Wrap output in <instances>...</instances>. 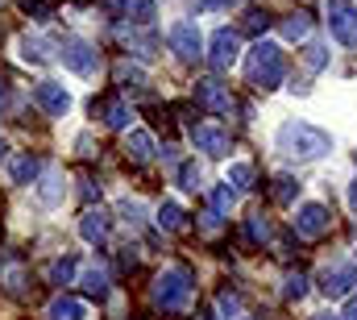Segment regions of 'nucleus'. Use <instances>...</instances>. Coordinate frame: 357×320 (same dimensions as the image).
<instances>
[{"instance_id":"nucleus-1","label":"nucleus","mask_w":357,"mask_h":320,"mask_svg":"<svg viewBox=\"0 0 357 320\" xmlns=\"http://www.w3.org/2000/svg\"><path fill=\"white\" fill-rule=\"evenodd\" d=\"M274 146L287 154V159H299V162H312V159H324L333 154V138L307 121H282L278 133H274Z\"/></svg>"},{"instance_id":"nucleus-2","label":"nucleus","mask_w":357,"mask_h":320,"mask_svg":"<svg viewBox=\"0 0 357 320\" xmlns=\"http://www.w3.org/2000/svg\"><path fill=\"white\" fill-rule=\"evenodd\" d=\"M191 296H195V279H191V270L187 266H162L158 270V279H154V304L162 308V312H178V308H187L191 304Z\"/></svg>"},{"instance_id":"nucleus-3","label":"nucleus","mask_w":357,"mask_h":320,"mask_svg":"<svg viewBox=\"0 0 357 320\" xmlns=\"http://www.w3.org/2000/svg\"><path fill=\"white\" fill-rule=\"evenodd\" d=\"M245 75L254 87H278L282 75H287V63H282V50L274 46V42H258L254 50H250V63H245Z\"/></svg>"},{"instance_id":"nucleus-4","label":"nucleus","mask_w":357,"mask_h":320,"mask_svg":"<svg viewBox=\"0 0 357 320\" xmlns=\"http://www.w3.org/2000/svg\"><path fill=\"white\" fill-rule=\"evenodd\" d=\"M63 67L75 71V75H84V80H91L100 71V50L91 46L88 38H67L63 42Z\"/></svg>"},{"instance_id":"nucleus-5","label":"nucleus","mask_w":357,"mask_h":320,"mask_svg":"<svg viewBox=\"0 0 357 320\" xmlns=\"http://www.w3.org/2000/svg\"><path fill=\"white\" fill-rule=\"evenodd\" d=\"M33 104H38L46 117H67V112H71V92L59 80H38L33 83Z\"/></svg>"},{"instance_id":"nucleus-6","label":"nucleus","mask_w":357,"mask_h":320,"mask_svg":"<svg viewBox=\"0 0 357 320\" xmlns=\"http://www.w3.org/2000/svg\"><path fill=\"white\" fill-rule=\"evenodd\" d=\"M324 13H328V29L337 34V42L357 46V8L354 4H349V0H328Z\"/></svg>"},{"instance_id":"nucleus-7","label":"nucleus","mask_w":357,"mask_h":320,"mask_svg":"<svg viewBox=\"0 0 357 320\" xmlns=\"http://www.w3.org/2000/svg\"><path fill=\"white\" fill-rule=\"evenodd\" d=\"M237 59H241V38H237L233 29H216L212 42H208V63H212L216 71H229Z\"/></svg>"},{"instance_id":"nucleus-8","label":"nucleus","mask_w":357,"mask_h":320,"mask_svg":"<svg viewBox=\"0 0 357 320\" xmlns=\"http://www.w3.org/2000/svg\"><path fill=\"white\" fill-rule=\"evenodd\" d=\"M171 50H175L183 63L204 59V38H199L195 21H178V25H171Z\"/></svg>"},{"instance_id":"nucleus-9","label":"nucleus","mask_w":357,"mask_h":320,"mask_svg":"<svg viewBox=\"0 0 357 320\" xmlns=\"http://www.w3.org/2000/svg\"><path fill=\"white\" fill-rule=\"evenodd\" d=\"M357 283V266L354 262H337V266H324V275H320V291L328 296V300H341V296H349Z\"/></svg>"},{"instance_id":"nucleus-10","label":"nucleus","mask_w":357,"mask_h":320,"mask_svg":"<svg viewBox=\"0 0 357 320\" xmlns=\"http://www.w3.org/2000/svg\"><path fill=\"white\" fill-rule=\"evenodd\" d=\"M328 225H333V212H328L324 204H303V208L295 212V229H299L303 238H320V233H328Z\"/></svg>"},{"instance_id":"nucleus-11","label":"nucleus","mask_w":357,"mask_h":320,"mask_svg":"<svg viewBox=\"0 0 357 320\" xmlns=\"http://www.w3.org/2000/svg\"><path fill=\"white\" fill-rule=\"evenodd\" d=\"M195 104L208 108V112H229L233 96H229V87H225L220 80H199L195 83Z\"/></svg>"},{"instance_id":"nucleus-12","label":"nucleus","mask_w":357,"mask_h":320,"mask_svg":"<svg viewBox=\"0 0 357 320\" xmlns=\"http://www.w3.org/2000/svg\"><path fill=\"white\" fill-rule=\"evenodd\" d=\"M191 142H195V150H204L212 159H220L229 150V133L220 125H191Z\"/></svg>"},{"instance_id":"nucleus-13","label":"nucleus","mask_w":357,"mask_h":320,"mask_svg":"<svg viewBox=\"0 0 357 320\" xmlns=\"http://www.w3.org/2000/svg\"><path fill=\"white\" fill-rule=\"evenodd\" d=\"M108 233H112V217L104 208H88L84 221H79V238L88 245H100V241H108Z\"/></svg>"},{"instance_id":"nucleus-14","label":"nucleus","mask_w":357,"mask_h":320,"mask_svg":"<svg viewBox=\"0 0 357 320\" xmlns=\"http://www.w3.org/2000/svg\"><path fill=\"white\" fill-rule=\"evenodd\" d=\"M17 54H21V63H33V67H46L54 54H50V46L38 38V34H21L17 38Z\"/></svg>"},{"instance_id":"nucleus-15","label":"nucleus","mask_w":357,"mask_h":320,"mask_svg":"<svg viewBox=\"0 0 357 320\" xmlns=\"http://www.w3.org/2000/svg\"><path fill=\"white\" fill-rule=\"evenodd\" d=\"M38 200H42V208H59V204L67 200V179H63L59 170L42 175V183H38Z\"/></svg>"},{"instance_id":"nucleus-16","label":"nucleus","mask_w":357,"mask_h":320,"mask_svg":"<svg viewBox=\"0 0 357 320\" xmlns=\"http://www.w3.org/2000/svg\"><path fill=\"white\" fill-rule=\"evenodd\" d=\"M125 154H129V159H137V162L154 159V154H158L154 133H150V129H129V138H125Z\"/></svg>"},{"instance_id":"nucleus-17","label":"nucleus","mask_w":357,"mask_h":320,"mask_svg":"<svg viewBox=\"0 0 357 320\" xmlns=\"http://www.w3.org/2000/svg\"><path fill=\"white\" fill-rule=\"evenodd\" d=\"M38 175H42V162L33 159V154H17V159H8V170H4L8 183H33Z\"/></svg>"},{"instance_id":"nucleus-18","label":"nucleus","mask_w":357,"mask_h":320,"mask_svg":"<svg viewBox=\"0 0 357 320\" xmlns=\"http://www.w3.org/2000/svg\"><path fill=\"white\" fill-rule=\"evenodd\" d=\"M79 287L100 300V296L108 291V270H104V266H84V270H79Z\"/></svg>"},{"instance_id":"nucleus-19","label":"nucleus","mask_w":357,"mask_h":320,"mask_svg":"<svg viewBox=\"0 0 357 320\" xmlns=\"http://www.w3.org/2000/svg\"><path fill=\"white\" fill-rule=\"evenodd\" d=\"M84 312H88V308H84L79 300H71V296H59V300L46 308V317L50 320H84Z\"/></svg>"},{"instance_id":"nucleus-20","label":"nucleus","mask_w":357,"mask_h":320,"mask_svg":"<svg viewBox=\"0 0 357 320\" xmlns=\"http://www.w3.org/2000/svg\"><path fill=\"white\" fill-rule=\"evenodd\" d=\"M307 34H312V17H307V13H295V17L282 21V38H287V42H303Z\"/></svg>"},{"instance_id":"nucleus-21","label":"nucleus","mask_w":357,"mask_h":320,"mask_svg":"<svg viewBox=\"0 0 357 320\" xmlns=\"http://www.w3.org/2000/svg\"><path fill=\"white\" fill-rule=\"evenodd\" d=\"M175 179H178V187L195 191V187L204 183V170H199V162H195V159H183V162L175 166Z\"/></svg>"},{"instance_id":"nucleus-22","label":"nucleus","mask_w":357,"mask_h":320,"mask_svg":"<svg viewBox=\"0 0 357 320\" xmlns=\"http://www.w3.org/2000/svg\"><path fill=\"white\" fill-rule=\"evenodd\" d=\"M75 270H79L75 258H54V262L46 266V279H50V283H75Z\"/></svg>"},{"instance_id":"nucleus-23","label":"nucleus","mask_w":357,"mask_h":320,"mask_svg":"<svg viewBox=\"0 0 357 320\" xmlns=\"http://www.w3.org/2000/svg\"><path fill=\"white\" fill-rule=\"evenodd\" d=\"M158 225H162V229H171V233H178V229L187 225V212L178 208L175 200H167V204L158 208Z\"/></svg>"},{"instance_id":"nucleus-24","label":"nucleus","mask_w":357,"mask_h":320,"mask_svg":"<svg viewBox=\"0 0 357 320\" xmlns=\"http://www.w3.org/2000/svg\"><path fill=\"white\" fill-rule=\"evenodd\" d=\"M104 121H108L112 129H129L133 108H129V104H121V100H112V104H104Z\"/></svg>"},{"instance_id":"nucleus-25","label":"nucleus","mask_w":357,"mask_h":320,"mask_svg":"<svg viewBox=\"0 0 357 320\" xmlns=\"http://www.w3.org/2000/svg\"><path fill=\"white\" fill-rule=\"evenodd\" d=\"M225 183H233V191H245V187H254V166H250V162H233Z\"/></svg>"},{"instance_id":"nucleus-26","label":"nucleus","mask_w":357,"mask_h":320,"mask_svg":"<svg viewBox=\"0 0 357 320\" xmlns=\"http://www.w3.org/2000/svg\"><path fill=\"white\" fill-rule=\"evenodd\" d=\"M295 196H299V179H274V200L278 204H295Z\"/></svg>"},{"instance_id":"nucleus-27","label":"nucleus","mask_w":357,"mask_h":320,"mask_svg":"<svg viewBox=\"0 0 357 320\" xmlns=\"http://www.w3.org/2000/svg\"><path fill=\"white\" fill-rule=\"evenodd\" d=\"M233 196H237V191H233V187H229V183H216V187H212V196H208V200H212V208H216V212H220V217H225V212H229V208H233Z\"/></svg>"},{"instance_id":"nucleus-28","label":"nucleus","mask_w":357,"mask_h":320,"mask_svg":"<svg viewBox=\"0 0 357 320\" xmlns=\"http://www.w3.org/2000/svg\"><path fill=\"white\" fill-rule=\"evenodd\" d=\"M154 13H158L154 0H129V8H125V17H133V21H142V25L154 21Z\"/></svg>"},{"instance_id":"nucleus-29","label":"nucleus","mask_w":357,"mask_h":320,"mask_svg":"<svg viewBox=\"0 0 357 320\" xmlns=\"http://www.w3.org/2000/svg\"><path fill=\"white\" fill-rule=\"evenodd\" d=\"M303 63H307L312 71H320V67L328 63V46H320V42H312V46H307V54H303Z\"/></svg>"},{"instance_id":"nucleus-30","label":"nucleus","mask_w":357,"mask_h":320,"mask_svg":"<svg viewBox=\"0 0 357 320\" xmlns=\"http://www.w3.org/2000/svg\"><path fill=\"white\" fill-rule=\"evenodd\" d=\"M245 238H250V241H266V238H270V225L262 221V212L245 221Z\"/></svg>"},{"instance_id":"nucleus-31","label":"nucleus","mask_w":357,"mask_h":320,"mask_svg":"<svg viewBox=\"0 0 357 320\" xmlns=\"http://www.w3.org/2000/svg\"><path fill=\"white\" fill-rule=\"evenodd\" d=\"M282 296H287V300H303V296H307V279H303V275H291L287 287H282Z\"/></svg>"},{"instance_id":"nucleus-32","label":"nucleus","mask_w":357,"mask_h":320,"mask_svg":"<svg viewBox=\"0 0 357 320\" xmlns=\"http://www.w3.org/2000/svg\"><path fill=\"white\" fill-rule=\"evenodd\" d=\"M4 283H8V291H13V296H21V291H25V270H21V266H8Z\"/></svg>"},{"instance_id":"nucleus-33","label":"nucleus","mask_w":357,"mask_h":320,"mask_svg":"<svg viewBox=\"0 0 357 320\" xmlns=\"http://www.w3.org/2000/svg\"><path fill=\"white\" fill-rule=\"evenodd\" d=\"M216 308H220L225 317H237V312H241V300H237L233 291H220V300H216Z\"/></svg>"},{"instance_id":"nucleus-34","label":"nucleus","mask_w":357,"mask_h":320,"mask_svg":"<svg viewBox=\"0 0 357 320\" xmlns=\"http://www.w3.org/2000/svg\"><path fill=\"white\" fill-rule=\"evenodd\" d=\"M21 8H25V13H33L38 21H46V17H50V0H21Z\"/></svg>"},{"instance_id":"nucleus-35","label":"nucleus","mask_w":357,"mask_h":320,"mask_svg":"<svg viewBox=\"0 0 357 320\" xmlns=\"http://www.w3.org/2000/svg\"><path fill=\"white\" fill-rule=\"evenodd\" d=\"M266 25H270L266 8H254V13H250V17H245V29H250V34H258V29H266Z\"/></svg>"},{"instance_id":"nucleus-36","label":"nucleus","mask_w":357,"mask_h":320,"mask_svg":"<svg viewBox=\"0 0 357 320\" xmlns=\"http://www.w3.org/2000/svg\"><path fill=\"white\" fill-rule=\"evenodd\" d=\"M121 212H125V221H133V225H137V221H142V212H146V208H142V204H137V200H121Z\"/></svg>"},{"instance_id":"nucleus-37","label":"nucleus","mask_w":357,"mask_h":320,"mask_svg":"<svg viewBox=\"0 0 357 320\" xmlns=\"http://www.w3.org/2000/svg\"><path fill=\"white\" fill-rule=\"evenodd\" d=\"M208 8H233V4H241V0H204Z\"/></svg>"},{"instance_id":"nucleus-38","label":"nucleus","mask_w":357,"mask_h":320,"mask_svg":"<svg viewBox=\"0 0 357 320\" xmlns=\"http://www.w3.org/2000/svg\"><path fill=\"white\" fill-rule=\"evenodd\" d=\"M75 146H79V154H91V138H88V133H79V142H75Z\"/></svg>"},{"instance_id":"nucleus-39","label":"nucleus","mask_w":357,"mask_h":320,"mask_svg":"<svg viewBox=\"0 0 357 320\" xmlns=\"http://www.w3.org/2000/svg\"><path fill=\"white\" fill-rule=\"evenodd\" d=\"M4 104H8V83L0 80V112H4Z\"/></svg>"},{"instance_id":"nucleus-40","label":"nucleus","mask_w":357,"mask_h":320,"mask_svg":"<svg viewBox=\"0 0 357 320\" xmlns=\"http://www.w3.org/2000/svg\"><path fill=\"white\" fill-rule=\"evenodd\" d=\"M349 208L357 212V179H354V187H349Z\"/></svg>"},{"instance_id":"nucleus-41","label":"nucleus","mask_w":357,"mask_h":320,"mask_svg":"<svg viewBox=\"0 0 357 320\" xmlns=\"http://www.w3.org/2000/svg\"><path fill=\"white\" fill-rule=\"evenodd\" d=\"M8 159V142H4V138H0V162Z\"/></svg>"},{"instance_id":"nucleus-42","label":"nucleus","mask_w":357,"mask_h":320,"mask_svg":"<svg viewBox=\"0 0 357 320\" xmlns=\"http://www.w3.org/2000/svg\"><path fill=\"white\" fill-rule=\"evenodd\" d=\"M345 320H357V300L349 304V317H345Z\"/></svg>"},{"instance_id":"nucleus-43","label":"nucleus","mask_w":357,"mask_h":320,"mask_svg":"<svg viewBox=\"0 0 357 320\" xmlns=\"http://www.w3.org/2000/svg\"><path fill=\"white\" fill-rule=\"evenodd\" d=\"M316 320H341V317H333V312H320V317H316Z\"/></svg>"}]
</instances>
